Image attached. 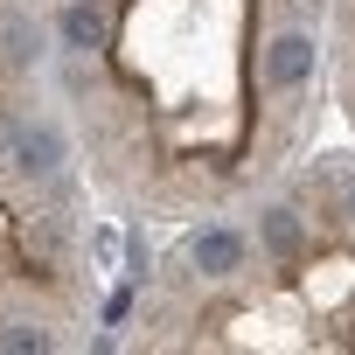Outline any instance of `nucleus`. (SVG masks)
Instances as JSON below:
<instances>
[{
    "instance_id": "obj_1",
    "label": "nucleus",
    "mask_w": 355,
    "mask_h": 355,
    "mask_svg": "<svg viewBox=\"0 0 355 355\" xmlns=\"http://www.w3.org/2000/svg\"><path fill=\"white\" fill-rule=\"evenodd\" d=\"M63 153H70V146H63V132H56L49 119H15V153H8V160L28 174V182H56V174H63Z\"/></svg>"
},
{
    "instance_id": "obj_2",
    "label": "nucleus",
    "mask_w": 355,
    "mask_h": 355,
    "mask_svg": "<svg viewBox=\"0 0 355 355\" xmlns=\"http://www.w3.org/2000/svg\"><path fill=\"white\" fill-rule=\"evenodd\" d=\"M265 91H300L306 77H313V42L306 35H279L272 49H265Z\"/></svg>"
},
{
    "instance_id": "obj_3",
    "label": "nucleus",
    "mask_w": 355,
    "mask_h": 355,
    "mask_svg": "<svg viewBox=\"0 0 355 355\" xmlns=\"http://www.w3.org/2000/svg\"><path fill=\"white\" fill-rule=\"evenodd\" d=\"M189 251H196V265H202L209 279H230V272L244 265V237H237V230H223V223L196 230V244H189Z\"/></svg>"
},
{
    "instance_id": "obj_4",
    "label": "nucleus",
    "mask_w": 355,
    "mask_h": 355,
    "mask_svg": "<svg viewBox=\"0 0 355 355\" xmlns=\"http://www.w3.org/2000/svg\"><path fill=\"white\" fill-rule=\"evenodd\" d=\"M28 56H35V21L15 0H0V70H28Z\"/></svg>"
},
{
    "instance_id": "obj_5",
    "label": "nucleus",
    "mask_w": 355,
    "mask_h": 355,
    "mask_svg": "<svg viewBox=\"0 0 355 355\" xmlns=\"http://www.w3.org/2000/svg\"><path fill=\"white\" fill-rule=\"evenodd\" d=\"M63 42H70V49H84V56H91V49H105V15L91 8V0H70V8H63Z\"/></svg>"
},
{
    "instance_id": "obj_6",
    "label": "nucleus",
    "mask_w": 355,
    "mask_h": 355,
    "mask_svg": "<svg viewBox=\"0 0 355 355\" xmlns=\"http://www.w3.org/2000/svg\"><path fill=\"white\" fill-rule=\"evenodd\" d=\"M265 251H272V258H293V251H300V216H293V209H272V216H265Z\"/></svg>"
},
{
    "instance_id": "obj_7",
    "label": "nucleus",
    "mask_w": 355,
    "mask_h": 355,
    "mask_svg": "<svg viewBox=\"0 0 355 355\" xmlns=\"http://www.w3.org/2000/svg\"><path fill=\"white\" fill-rule=\"evenodd\" d=\"M0 348H49V334H42V327H8Z\"/></svg>"
},
{
    "instance_id": "obj_8",
    "label": "nucleus",
    "mask_w": 355,
    "mask_h": 355,
    "mask_svg": "<svg viewBox=\"0 0 355 355\" xmlns=\"http://www.w3.org/2000/svg\"><path fill=\"white\" fill-rule=\"evenodd\" d=\"M348 216H355V182H348Z\"/></svg>"
}]
</instances>
